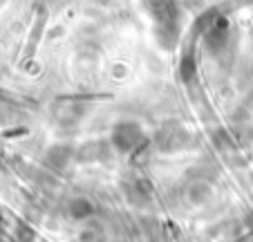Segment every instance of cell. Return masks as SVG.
Instances as JSON below:
<instances>
[{"label":"cell","instance_id":"6da1fadb","mask_svg":"<svg viewBox=\"0 0 253 242\" xmlns=\"http://www.w3.org/2000/svg\"><path fill=\"white\" fill-rule=\"evenodd\" d=\"M115 142L121 150H130V148L139 142V133L132 128V126H121L115 135Z\"/></svg>","mask_w":253,"mask_h":242},{"label":"cell","instance_id":"7a4b0ae2","mask_svg":"<svg viewBox=\"0 0 253 242\" xmlns=\"http://www.w3.org/2000/svg\"><path fill=\"white\" fill-rule=\"evenodd\" d=\"M92 213V206L87 204L85 199H77L74 204H72V215L74 218H85V215Z\"/></svg>","mask_w":253,"mask_h":242}]
</instances>
